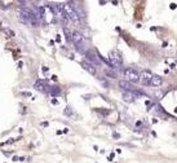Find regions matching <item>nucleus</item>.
Wrapping results in <instances>:
<instances>
[{
    "label": "nucleus",
    "mask_w": 177,
    "mask_h": 163,
    "mask_svg": "<svg viewBox=\"0 0 177 163\" xmlns=\"http://www.w3.org/2000/svg\"><path fill=\"white\" fill-rule=\"evenodd\" d=\"M47 71H48V68L47 66H43V73H47Z\"/></svg>",
    "instance_id": "25"
},
{
    "label": "nucleus",
    "mask_w": 177,
    "mask_h": 163,
    "mask_svg": "<svg viewBox=\"0 0 177 163\" xmlns=\"http://www.w3.org/2000/svg\"><path fill=\"white\" fill-rule=\"evenodd\" d=\"M176 7H177V5H176L175 3H172V4H171V9H176Z\"/></svg>",
    "instance_id": "23"
},
{
    "label": "nucleus",
    "mask_w": 177,
    "mask_h": 163,
    "mask_svg": "<svg viewBox=\"0 0 177 163\" xmlns=\"http://www.w3.org/2000/svg\"><path fill=\"white\" fill-rule=\"evenodd\" d=\"M85 57H87L88 61L92 62V65H98L101 62L100 58H98V56H96L93 50H87V52H85Z\"/></svg>",
    "instance_id": "7"
},
{
    "label": "nucleus",
    "mask_w": 177,
    "mask_h": 163,
    "mask_svg": "<svg viewBox=\"0 0 177 163\" xmlns=\"http://www.w3.org/2000/svg\"><path fill=\"white\" fill-rule=\"evenodd\" d=\"M65 115H67V116L73 115V110H71V108H70V106H67V108L65 109Z\"/></svg>",
    "instance_id": "17"
},
{
    "label": "nucleus",
    "mask_w": 177,
    "mask_h": 163,
    "mask_svg": "<svg viewBox=\"0 0 177 163\" xmlns=\"http://www.w3.org/2000/svg\"><path fill=\"white\" fill-rule=\"evenodd\" d=\"M124 76H125V80L129 82V83H138L140 78H138V73L134 69H125L124 70Z\"/></svg>",
    "instance_id": "4"
},
{
    "label": "nucleus",
    "mask_w": 177,
    "mask_h": 163,
    "mask_svg": "<svg viewBox=\"0 0 177 163\" xmlns=\"http://www.w3.org/2000/svg\"><path fill=\"white\" fill-rule=\"evenodd\" d=\"M21 95L22 96H26V97H31V93H30V92H22Z\"/></svg>",
    "instance_id": "20"
},
{
    "label": "nucleus",
    "mask_w": 177,
    "mask_h": 163,
    "mask_svg": "<svg viewBox=\"0 0 177 163\" xmlns=\"http://www.w3.org/2000/svg\"><path fill=\"white\" fill-rule=\"evenodd\" d=\"M137 93V92H136ZM136 93H132V92H124L123 93V100L124 101H128V102H131V101H133Z\"/></svg>",
    "instance_id": "13"
},
{
    "label": "nucleus",
    "mask_w": 177,
    "mask_h": 163,
    "mask_svg": "<svg viewBox=\"0 0 177 163\" xmlns=\"http://www.w3.org/2000/svg\"><path fill=\"white\" fill-rule=\"evenodd\" d=\"M162 83H163V79H162V76L159 75H153V79L150 82V85H153V87H160Z\"/></svg>",
    "instance_id": "11"
},
{
    "label": "nucleus",
    "mask_w": 177,
    "mask_h": 163,
    "mask_svg": "<svg viewBox=\"0 0 177 163\" xmlns=\"http://www.w3.org/2000/svg\"><path fill=\"white\" fill-rule=\"evenodd\" d=\"M52 80H53V82H57V80H58V78H57V76H56V75H53V76H52Z\"/></svg>",
    "instance_id": "24"
},
{
    "label": "nucleus",
    "mask_w": 177,
    "mask_h": 163,
    "mask_svg": "<svg viewBox=\"0 0 177 163\" xmlns=\"http://www.w3.org/2000/svg\"><path fill=\"white\" fill-rule=\"evenodd\" d=\"M22 65H23L22 61H19V62H18V68H22Z\"/></svg>",
    "instance_id": "26"
},
{
    "label": "nucleus",
    "mask_w": 177,
    "mask_h": 163,
    "mask_svg": "<svg viewBox=\"0 0 177 163\" xmlns=\"http://www.w3.org/2000/svg\"><path fill=\"white\" fill-rule=\"evenodd\" d=\"M34 88L36 89V91H40V92H47V88H49L47 84H45V82L44 80H42V79H39V80H36L35 82V84H34Z\"/></svg>",
    "instance_id": "8"
},
{
    "label": "nucleus",
    "mask_w": 177,
    "mask_h": 163,
    "mask_svg": "<svg viewBox=\"0 0 177 163\" xmlns=\"http://www.w3.org/2000/svg\"><path fill=\"white\" fill-rule=\"evenodd\" d=\"M62 5H63V12H65V14H66V17L69 19H71V21L75 22V23H80V17L78 16L77 9L73 7V4L69 2V3L62 4Z\"/></svg>",
    "instance_id": "2"
},
{
    "label": "nucleus",
    "mask_w": 177,
    "mask_h": 163,
    "mask_svg": "<svg viewBox=\"0 0 177 163\" xmlns=\"http://www.w3.org/2000/svg\"><path fill=\"white\" fill-rule=\"evenodd\" d=\"M4 33H5L7 35H9V38H13L14 36V33L12 31V30H9V29H4Z\"/></svg>",
    "instance_id": "16"
},
{
    "label": "nucleus",
    "mask_w": 177,
    "mask_h": 163,
    "mask_svg": "<svg viewBox=\"0 0 177 163\" xmlns=\"http://www.w3.org/2000/svg\"><path fill=\"white\" fill-rule=\"evenodd\" d=\"M52 104H53V105H58V101L56 100V99H53V100H52Z\"/></svg>",
    "instance_id": "22"
},
{
    "label": "nucleus",
    "mask_w": 177,
    "mask_h": 163,
    "mask_svg": "<svg viewBox=\"0 0 177 163\" xmlns=\"http://www.w3.org/2000/svg\"><path fill=\"white\" fill-rule=\"evenodd\" d=\"M48 92L50 96H53V97H57V96L61 95V88L57 87V85H54V87H49L48 88Z\"/></svg>",
    "instance_id": "12"
},
{
    "label": "nucleus",
    "mask_w": 177,
    "mask_h": 163,
    "mask_svg": "<svg viewBox=\"0 0 177 163\" xmlns=\"http://www.w3.org/2000/svg\"><path fill=\"white\" fill-rule=\"evenodd\" d=\"M17 18L23 23L31 25V26L36 27L40 23L38 19V14L32 12L30 8H19L17 11Z\"/></svg>",
    "instance_id": "1"
},
{
    "label": "nucleus",
    "mask_w": 177,
    "mask_h": 163,
    "mask_svg": "<svg viewBox=\"0 0 177 163\" xmlns=\"http://www.w3.org/2000/svg\"><path fill=\"white\" fill-rule=\"evenodd\" d=\"M97 111H98V113H101L102 115H107L110 113V110H101V109H97Z\"/></svg>",
    "instance_id": "18"
},
{
    "label": "nucleus",
    "mask_w": 177,
    "mask_h": 163,
    "mask_svg": "<svg viewBox=\"0 0 177 163\" xmlns=\"http://www.w3.org/2000/svg\"><path fill=\"white\" fill-rule=\"evenodd\" d=\"M105 74H106V76H109V78H113V79L116 78V73L111 69H105Z\"/></svg>",
    "instance_id": "14"
},
{
    "label": "nucleus",
    "mask_w": 177,
    "mask_h": 163,
    "mask_svg": "<svg viewBox=\"0 0 177 163\" xmlns=\"http://www.w3.org/2000/svg\"><path fill=\"white\" fill-rule=\"evenodd\" d=\"M63 33H65V36H66V40H67V42H70V40H71V33L69 31V29L65 27L63 29Z\"/></svg>",
    "instance_id": "15"
},
{
    "label": "nucleus",
    "mask_w": 177,
    "mask_h": 163,
    "mask_svg": "<svg viewBox=\"0 0 177 163\" xmlns=\"http://www.w3.org/2000/svg\"><path fill=\"white\" fill-rule=\"evenodd\" d=\"M155 96H156V97H158V100H160V99L164 96V92H156V93H155Z\"/></svg>",
    "instance_id": "19"
},
{
    "label": "nucleus",
    "mask_w": 177,
    "mask_h": 163,
    "mask_svg": "<svg viewBox=\"0 0 177 163\" xmlns=\"http://www.w3.org/2000/svg\"><path fill=\"white\" fill-rule=\"evenodd\" d=\"M138 78L142 84L150 85V82L153 79V74H151V71H149V70H142L141 73H138Z\"/></svg>",
    "instance_id": "5"
},
{
    "label": "nucleus",
    "mask_w": 177,
    "mask_h": 163,
    "mask_svg": "<svg viewBox=\"0 0 177 163\" xmlns=\"http://www.w3.org/2000/svg\"><path fill=\"white\" fill-rule=\"evenodd\" d=\"M119 85H120V88H123L124 91H127V92H132V93L140 92V91H137V88H134V85L132 83H129L127 80H120Z\"/></svg>",
    "instance_id": "6"
},
{
    "label": "nucleus",
    "mask_w": 177,
    "mask_h": 163,
    "mask_svg": "<svg viewBox=\"0 0 177 163\" xmlns=\"http://www.w3.org/2000/svg\"><path fill=\"white\" fill-rule=\"evenodd\" d=\"M71 40L75 43V45L82 44L83 43V34L80 33V31H74V33H71Z\"/></svg>",
    "instance_id": "9"
},
{
    "label": "nucleus",
    "mask_w": 177,
    "mask_h": 163,
    "mask_svg": "<svg viewBox=\"0 0 177 163\" xmlns=\"http://www.w3.org/2000/svg\"><path fill=\"white\" fill-rule=\"evenodd\" d=\"M107 61H109V65L113 69L119 68V66H122V64H123V60H122V57H120V54L118 52H115V50L114 52H110Z\"/></svg>",
    "instance_id": "3"
},
{
    "label": "nucleus",
    "mask_w": 177,
    "mask_h": 163,
    "mask_svg": "<svg viewBox=\"0 0 177 163\" xmlns=\"http://www.w3.org/2000/svg\"><path fill=\"white\" fill-rule=\"evenodd\" d=\"M82 66L88 71L89 74H92V75L96 74V68H94V66L90 64V62H88V61H83V62H82Z\"/></svg>",
    "instance_id": "10"
},
{
    "label": "nucleus",
    "mask_w": 177,
    "mask_h": 163,
    "mask_svg": "<svg viewBox=\"0 0 177 163\" xmlns=\"http://www.w3.org/2000/svg\"><path fill=\"white\" fill-rule=\"evenodd\" d=\"M113 136L115 137V139H119V137H120V135H119V134H116V132H114V134H113Z\"/></svg>",
    "instance_id": "21"
}]
</instances>
